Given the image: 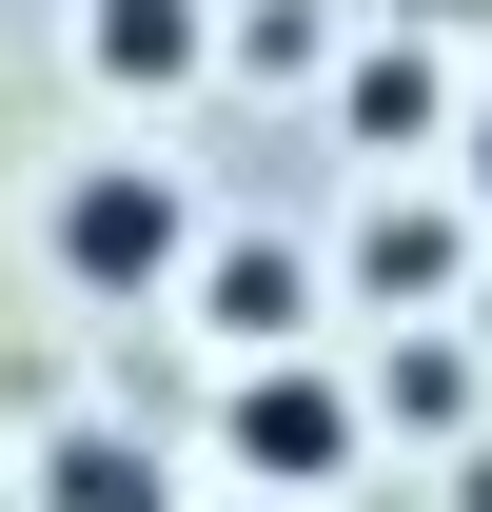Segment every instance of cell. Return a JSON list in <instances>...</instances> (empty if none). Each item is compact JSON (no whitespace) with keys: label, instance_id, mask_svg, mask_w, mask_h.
Here are the masks:
<instances>
[{"label":"cell","instance_id":"cell-1","mask_svg":"<svg viewBox=\"0 0 492 512\" xmlns=\"http://www.w3.org/2000/svg\"><path fill=\"white\" fill-rule=\"evenodd\" d=\"M355 453H374V394L335 355H237V394H217V473L237 493L315 512V493H355Z\"/></svg>","mask_w":492,"mask_h":512},{"label":"cell","instance_id":"cell-2","mask_svg":"<svg viewBox=\"0 0 492 512\" xmlns=\"http://www.w3.org/2000/svg\"><path fill=\"white\" fill-rule=\"evenodd\" d=\"M197 237H217V217H197L158 158H79V178L40 197V276H60V296H178Z\"/></svg>","mask_w":492,"mask_h":512},{"label":"cell","instance_id":"cell-3","mask_svg":"<svg viewBox=\"0 0 492 512\" xmlns=\"http://www.w3.org/2000/svg\"><path fill=\"white\" fill-rule=\"evenodd\" d=\"M335 276H355L374 316H453V296H473V217H453V197H374Z\"/></svg>","mask_w":492,"mask_h":512},{"label":"cell","instance_id":"cell-4","mask_svg":"<svg viewBox=\"0 0 492 512\" xmlns=\"http://www.w3.org/2000/svg\"><path fill=\"white\" fill-rule=\"evenodd\" d=\"M178 296H197V316H217V335H237V355H296L335 276H315L296 237H197V276H178Z\"/></svg>","mask_w":492,"mask_h":512},{"label":"cell","instance_id":"cell-5","mask_svg":"<svg viewBox=\"0 0 492 512\" xmlns=\"http://www.w3.org/2000/svg\"><path fill=\"white\" fill-rule=\"evenodd\" d=\"M79 60H99V99H197L217 79V0H79Z\"/></svg>","mask_w":492,"mask_h":512},{"label":"cell","instance_id":"cell-6","mask_svg":"<svg viewBox=\"0 0 492 512\" xmlns=\"http://www.w3.org/2000/svg\"><path fill=\"white\" fill-rule=\"evenodd\" d=\"M433 79H453L433 40H374V60H355V138H374V158H414V138H433Z\"/></svg>","mask_w":492,"mask_h":512},{"label":"cell","instance_id":"cell-7","mask_svg":"<svg viewBox=\"0 0 492 512\" xmlns=\"http://www.w3.org/2000/svg\"><path fill=\"white\" fill-rule=\"evenodd\" d=\"M40 512H158V453H119V434H60V453H40Z\"/></svg>","mask_w":492,"mask_h":512},{"label":"cell","instance_id":"cell-8","mask_svg":"<svg viewBox=\"0 0 492 512\" xmlns=\"http://www.w3.org/2000/svg\"><path fill=\"white\" fill-rule=\"evenodd\" d=\"M394 414H473V355L453 335H394Z\"/></svg>","mask_w":492,"mask_h":512},{"label":"cell","instance_id":"cell-9","mask_svg":"<svg viewBox=\"0 0 492 512\" xmlns=\"http://www.w3.org/2000/svg\"><path fill=\"white\" fill-rule=\"evenodd\" d=\"M453 217H492V60L453 79Z\"/></svg>","mask_w":492,"mask_h":512},{"label":"cell","instance_id":"cell-10","mask_svg":"<svg viewBox=\"0 0 492 512\" xmlns=\"http://www.w3.org/2000/svg\"><path fill=\"white\" fill-rule=\"evenodd\" d=\"M217 512H276V493H217Z\"/></svg>","mask_w":492,"mask_h":512}]
</instances>
